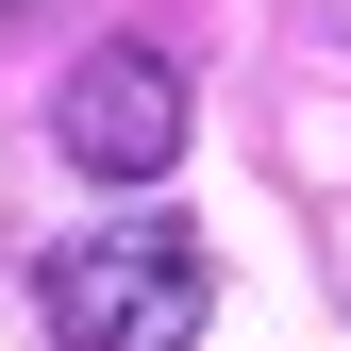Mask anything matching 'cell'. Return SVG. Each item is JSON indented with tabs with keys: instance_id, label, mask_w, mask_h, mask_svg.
Wrapping results in <instances>:
<instances>
[{
	"instance_id": "obj_1",
	"label": "cell",
	"mask_w": 351,
	"mask_h": 351,
	"mask_svg": "<svg viewBox=\"0 0 351 351\" xmlns=\"http://www.w3.org/2000/svg\"><path fill=\"white\" fill-rule=\"evenodd\" d=\"M34 301H51L67 351H201L217 268H201V234H167V217H117V234H67L51 268H34Z\"/></svg>"
},
{
	"instance_id": "obj_2",
	"label": "cell",
	"mask_w": 351,
	"mask_h": 351,
	"mask_svg": "<svg viewBox=\"0 0 351 351\" xmlns=\"http://www.w3.org/2000/svg\"><path fill=\"white\" fill-rule=\"evenodd\" d=\"M51 151L84 167V184H167V167H184V67L134 51V34H117V51H84L67 101H51Z\"/></svg>"
},
{
	"instance_id": "obj_3",
	"label": "cell",
	"mask_w": 351,
	"mask_h": 351,
	"mask_svg": "<svg viewBox=\"0 0 351 351\" xmlns=\"http://www.w3.org/2000/svg\"><path fill=\"white\" fill-rule=\"evenodd\" d=\"M335 17H351V0H335Z\"/></svg>"
}]
</instances>
